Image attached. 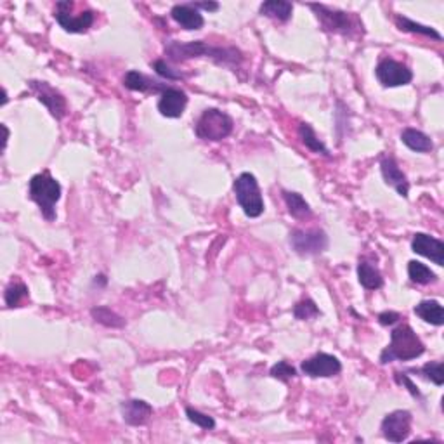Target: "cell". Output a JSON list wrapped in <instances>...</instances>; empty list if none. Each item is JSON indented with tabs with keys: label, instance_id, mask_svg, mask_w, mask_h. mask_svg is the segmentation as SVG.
Instances as JSON below:
<instances>
[{
	"label": "cell",
	"instance_id": "obj_25",
	"mask_svg": "<svg viewBox=\"0 0 444 444\" xmlns=\"http://www.w3.org/2000/svg\"><path fill=\"white\" fill-rule=\"evenodd\" d=\"M299 137H300V141L304 142V146H306L307 150H311L313 153L330 157V151H328V148L320 141V137H318L316 132H314V128L311 127L309 124L299 125Z\"/></svg>",
	"mask_w": 444,
	"mask_h": 444
},
{
	"label": "cell",
	"instance_id": "obj_10",
	"mask_svg": "<svg viewBox=\"0 0 444 444\" xmlns=\"http://www.w3.org/2000/svg\"><path fill=\"white\" fill-rule=\"evenodd\" d=\"M30 89H32V93L35 94L37 99L49 110V113L52 115L56 120H63V118L66 117V99H64L63 94L57 89H54L50 84L40 82V80H32V82H30Z\"/></svg>",
	"mask_w": 444,
	"mask_h": 444
},
{
	"label": "cell",
	"instance_id": "obj_33",
	"mask_svg": "<svg viewBox=\"0 0 444 444\" xmlns=\"http://www.w3.org/2000/svg\"><path fill=\"white\" fill-rule=\"evenodd\" d=\"M151 66H153V70L157 71L158 75L164 77V79H167V80H181V79H184V75L172 70V68L168 66L167 61H165V59H157L155 63H151Z\"/></svg>",
	"mask_w": 444,
	"mask_h": 444
},
{
	"label": "cell",
	"instance_id": "obj_17",
	"mask_svg": "<svg viewBox=\"0 0 444 444\" xmlns=\"http://www.w3.org/2000/svg\"><path fill=\"white\" fill-rule=\"evenodd\" d=\"M171 16L177 25H181V28L193 32V30H200L205 25L202 12L198 9L193 8L191 4H175L171 9Z\"/></svg>",
	"mask_w": 444,
	"mask_h": 444
},
{
	"label": "cell",
	"instance_id": "obj_32",
	"mask_svg": "<svg viewBox=\"0 0 444 444\" xmlns=\"http://www.w3.org/2000/svg\"><path fill=\"white\" fill-rule=\"evenodd\" d=\"M271 377L278 378L281 382H288L291 378L297 377V369L290 365L288 361H278L276 365L271 368Z\"/></svg>",
	"mask_w": 444,
	"mask_h": 444
},
{
	"label": "cell",
	"instance_id": "obj_27",
	"mask_svg": "<svg viewBox=\"0 0 444 444\" xmlns=\"http://www.w3.org/2000/svg\"><path fill=\"white\" fill-rule=\"evenodd\" d=\"M408 276L416 284H429L437 281L436 273L418 260H409L408 262Z\"/></svg>",
	"mask_w": 444,
	"mask_h": 444
},
{
	"label": "cell",
	"instance_id": "obj_2",
	"mask_svg": "<svg viewBox=\"0 0 444 444\" xmlns=\"http://www.w3.org/2000/svg\"><path fill=\"white\" fill-rule=\"evenodd\" d=\"M425 352V344L420 340L409 325H399L391 334V344L382 351L380 363L387 365L392 361H413Z\"/></svg>",
	"mask_w": 444,
	"mask_h": 444
},
{
	"label": "cell",
	"instance_id": "obj_22",
	"mask_svg": "<svg viewBox=\"0 0 444 444\" xmlns=\"http://www.w3.org/2000/svg\"><path fill=\"white\" fill-rule=\"evenodd\" d=\"M291 12H293V4L287 0H266L264 4H260V15L281 23L288 21L291 18Z\"/></svg>",
	"mask_w": 444,
	"mask_h": 444
},
{
	"label": "cell",
	"instance_id": "obj_35",
	"mask_svg": "<svg viewBox=\"0 0 444 444\" xmlns=\"http://www.w3.org/2000/svg\"><path fill=\"white\" fill-rule=\"evenodd\" d=\"M399 320H401V316H399V313H394V311H385V313L378 314V323L382 327H392Z\"/></svg>",
	"mask_w": 444,
	"mask_h": 444
},
{
	"label": "cell",
	"instance_id": "obj_11",
	"mask_svg": "<svg viewBox=\"0 0 444 444\" xmlns=\"http://www.w3.org/2000/svg\"><path fill=\"white\" fill-rule=\"evenodd\" d=\"M302 374L311 378H330L342 371V363L337 356L327 354V352H318L313 358L306 359L300 365Z\"/></svg>",
	"mask_w": 444,
	"mask_h": 444
},
{
	"label": "cell",
	"instance_id": "obj_15",
	"mask_svg": "<svg viewBox=\"0 0 444 444\" xmlns=\"http://www.w3.org/2000/svg\"><path fill=\"white\" fill-rule=\"evenodd\" d=\"M380 171H382V177H384V181L387 182L389 186H392V188L398 191L399 196L408 198L409 182L408 179H406L405 172L399 168L398 162L391 157H384L380 160Z\"/></svg>",
	"mask_w": 444,
	"mask_h": 444
},
{
	"label": "cell",
	"instance_id": "obj_6",
	"mask_svg": "<svg viewBox=\"0 0 444 444\" xmlns=\"http://www.w3.org/2000/svg\"><path fill=\"white\" fill-rule=\"evenodd\" d=\"M235 124L233 118L217 108H209L200 115L195 125V134L203 141H222L231 135Z\"/></svg>",
	"mask_w": 444,
	"mask_h": 444
},
{
	"label": "cell",
	"instance_id": "obj_7",
	"mask_svg": "<svg viewBox=\"0 0 444 444\" xmlns=\"http://www.w3.org/2000/svg\"><path fill=\"white\" fill-rule=\"evenodd\" d=\"M290 247L302 257L318 255L328 249V236L323 229H293L290 233Z\"/></svg>",
	"mask_w": 444,
	"mask_h": 444
},
{
	"label": "cell",
	"instance_id": "obj_16",
	"mask_svg": "<svg viewBox=\"0 0 444 444\" xmlns=\"http://www.w3.org/2000/svg\"><path fill=\"white\" fill-rule=\"evenodd\" d=\"M56 21L59 23L61 28L68 33H86L90 26L94 25L96 15L93 11H84L80 15L73 16L70 11H56L54 15Z\"/></svg>",
	"mask_w": 444,
	"mask_h": 444
},
{
	"label": "cell",
	"instance_id": "obj_5",
	"mask_svg": "<svg viewBox=\"0 0 444 444\" xmlns=\"http://www.w3.org/2000/svg\"><path fill=\"white\" fill-rule=\"evenodd\" d=\"M233 191H235L236 202L242 206L243 213L250 219L260 217L264 212V198L260 193L259 182H257L255 175L250 172H243L236 177L235 184H233Z\"/></svg>",
	"mask_w": 444,
	"mask_h": 444
},
{
	"label": "cell",
	"instance_id": "obj_19",
	"mask_svg": "<svg viewBox=\"0 0 444 444\" xmlns=\"http://www.w3.org/2000/svg\"><path fill=\"white\" fill-rule=\"evenodd\" d=\"M413 313L423 320L425 323L434 325V327H443L444 325V311L441 302L437 300H422L415 306Z\"/></svg>",
	"mask_w": 444,
	"mask_h": 444
},
{
	"label": "cell",
	"instance_id": "obj_36",
	"mask_svg": "<svg viewBox=\"0 0 444 444\" xmlns=\"http://www.w3.org/2000/svg\"><path fill=\"white\" fill-rule=\"evenodd\" d=\"M191 6L195 9H203V11H217L219 4L217 2H191Z\"/></svg>",
	"mask_w": 444,
	"mask_h": 444
},
{
	"label": "cell",
	"instance_id": "obj_24",
	"mask_svg": "<svg viewBox=\"0 0 444 444\" xmlns=\"http://www.w3.org/2000/svg\"><path fill=\"white\" fill-rule=\"evenodd\" d=\"M394 23H396V26H398V28L401 30V32H406V33H418V35L429 37V39L443 40V37H441L439 32H436V30L430 28V26L420 25V23L412 21V19L406 18V16L398 15V16H396V18H394Z\"/></svg>",
	"mask_w": 444,
	"mask_h": 444
},
{
	"label": "cell",
	"instance_id": "obj_18",
	"mask_svg": "<svg viewBox=\"0 0 444 444\" xmlns=\"http://www.w3.org/2000/svg\"><path fill=\"white\" fill-rule=\"evenodd\" d=\"M124 86L128 90H135V93H164L167 89L165 84L155 82L150 77L142 75L137 70H131L125 73L124 77Z\"/></svg>",
	"mask_w": 444,
	"mask_h": 444
},
{
	"label": "cell",
	"instance_id": "obj_1",
	"mask_svg": "<svg viewBox=\"0 0 444 444\" xmlns=\"http://www.w3.org/2000/svg\"><path fill=\"white\" fill-rule=\"evenodd\" d=\"M165 54L174 63H182V61L200 56L212 57L217 64H224V66H238L243 61V54L235 47H224V49L222 47H210L203 40H193V42L171 40L165 46Z\"/></svg>",
	"mask_w": 444,
	"mask_h": 444
},
{
	"label": "cell",
	"instance_id": "obj_3",
	"mask_svg": "<svg viewBox=\"0 0 444 444\" xmlns=\"http://www.w3.org/2000/svg\"><path fill=\"white\" fill-rule=\"evenodd\" d=\"M61 184L49 174V172H40L30 179L28 195L32 202L39 205L42 217L46 220L56 219V203L61 198Z\"/></svg>",
	"mask_w": 444,
	"mask_h": 444
},
{
	"label": "cell",
	"instance_id": "obj_38",
	"mask_svg": "<svg viewBox=\"0 0 444 444\" xmlns=\"http://www.w3.org/2000/svg\"><path fill=\"white\" fill-rule=\"evenodd\" d=\"M2 96H4V99H2V106H4V104H8V99H9V97H8V90H2Z\"/></svg>",
	"mask_w": 444,
	"mask_h": 444
},
{
	"label": "cell",
	"instance_id": "obj_34",
	"mask_svg": "<svg viewBox=\"0 0 444 444\" xmlns=\"http://www.w3.org/2000/svg\"><path fill=\"white\" fill-rule=\"evenodd\" d=\"M394 380L398 382L399 385H403V387L408 389V392L413 396V398L422 399V394H420L418 387H416V385L413 384V380L408 377V375H406V374H399V371H396V374H394Z\"/></svg>",
	"mask_w": 444,
	"mask_h": 444
},
{
	"label": "cell",
	"instance_id": "obj_9",
	"mask_svg": "<svg viewBox=\"0 0 444 444\" xmlns=\"http://www.w3.org/2000/svg\"><path fill=\"white\" fill-rule=\"evenodd\" d=\"M412 423L413 416L408 409H396L382 420V436L391 443H403L412 434Z\"/></svg>",
	"mask_w": 444,
	"mask_h": 444
},
{
	"label": "cell",
	"instance_id": "obj_37",
	"mask_svg": "<svg viewBox=\"0 0 444 444\" xmlns=\"http://www.w3.org/2000/svg\"><path fill=\"white\" fill-rule=\"evenodd\" d=\"M2 131H4V150H6V146H8V139H9V128L6 127V125H2Z\"/></svg>",
	"mask_w": 444,
	"mask_h": 444
},
{
	"label": "cell",
	"instance_id": "obj_13",
	"mask_svg": "<svg viewBox=\"0 0 444 444\" xmlns=\"http://www.w3.org/2000/svg\"><path fill=\"white\" fill-rule=\"evenodd\" d=\"M186 106H188V96L184 90L175 89V87H167L158 99V111L165 118L182 117Z\"/></svg>",
	"mask_w": 444,
	"mask_h": 444
},
{
	"label": "cell",
	"instance_id": "obj_30",
	"mask_svg": "<svg viewBox=\"0 0 444 444\" xmlns=\"http://www.w3.org/2000/svg\"><path fill=\"white\" fill-rule=\"evenodd\" d=\"M293 316L299 321H309L320 316V307L316 306L313 299H304L293 306Z\"/></svg>",
	"mask_w": 444,
	"mask_h": 444
},
{
	"label": "cell",
	"instance_id": "obj_31",
	"mask_svg": "<svg viewBox=\"0 0 444 444\" xmlns=\"http://www.w3.org/2000/svg\"><path fill=\"white\" fill-rule=\"evenodd\" d=\"M186 416H188V420L191 423H195V425H198L200 429L203 430H212L215 429V420L212 418L210 415H205V413L198 412V409L195 408H186Z\"/></svg>",
	"mask_w": 444,
	"mask_h": 444
},
{
	"label": "cell",
	"instance_id": "obj_23",
	"mask_svg": "<svg viewBox=\"0 0 444 444\" xmlns=\"http://www.w3.org/2000/svg\"><path fill=\"white\" fill-rule=\"evenodd\" d=\"M283 200L287 203L288 213L295 219H307V217L313 215V210H311L309 203L304 200V196L300 193L295 191H283Z\"/></svg>",
	"mask_w": 444,
	"mask_h": 444
},
{
	"label": "cell",
	"instance_id": "obj_20",
	"mask_svg": "<svg viewBox=\"0 0 444 444\" xmlns=\"http://www.w3.org/2000/svg\"><path fill=\"white\" fill-rule=\"evenodd\" d=\"M358 280L359 284L366 290H378L384 287V278H382L380 271L365 259L359 260L358 264Z\"/></svg>",
	"mask_w": 444,
	"mask_h": 444
},
{
	"label": "cell",
	"instance_id": "obj_21",
	"mask_svg": "<svg viewBox=\"0 0 444 444\" xmlns=\"http://www.w3.org/2000/svg\"><path fill=\"white\" fill-rule=\"evenodd\" d=\"M401 141L403 144H406L409 150L416 151V153H429L434 150L432 139L423 134L422 131H416V128H405L401 132Z\"/></svg>",
	"mask_w": 444,
	"mask_h": 444
},
{
	"label": "cell",
	"instance_id": "obj_26",
	"mask_svg": "<svg viewBox=\"0 0 444 444\" xmlns=\"http://www.w3.org/2000/svg\"><path fill=\"white\" fill-rule=\"evenodd\" d=\"M90 316H93L94 321H97L99 325L106 328H124L125 320L117 314L115 311H111L110 307L106 306H96L90 309Z\"/></svg>",
	"mask_w": 444,
	"mask_h": 444
},
{
	"label": "cell",
	"instance_id": "obj_8",
	"mask_svg": "<svg viewBox=\"0 0 444 444\" xmlns=\"http://www.w3.org/2000/svg\"><path fill=\"white\" fill-rule=\"evenodd\" d=\"M375 75H377V80L384 87L408 86L413 80V71L409 70L406 64L399 63V61L396 59H391V57H384V59L377 64Z\"/></svg>",
	"mask_w": 444,
	"mask_h": 444
},
{
	"label": "cell",
	"instance_id": "obj_4",
	"mask_svg": "<svg viewBox=\"0 0 444 444\" xmlns=\"http://www.w3.org/2000/svg\"><path fill=\"white\" fill-rule=\"evenodd\" d=\"M309 8L314 11L325 32L344 37H356L363 33V23L352 12L338 11V9L327 8L323 4H311Z\"/></svg>",
	"mask_w": 444,
	"mask_h": 444
},
{
	"label": "cell",
	"instance_id": "obj_28",
	"mask_svg": "<svg viewBox=\"0 0 444 444\" xmlns=\"http://www.w3.org/2000/svg\"><path fill=\"white\" fill-rule=\"evenodd\" d=\"M413 371L422 375L425 380H430L432 384H436L437 387H441L444 384V369L441 361H430L427 365H423L420 369H413Z\"/></svg>",
	"mask_w": 444,
	"mask_h": 444
},
{
	"label": "cell",
	"instance_id": "obj_29",
	"mask_svg": "<svg viewBox=\"0 0 444 444\" xmlns=\"http://www.w3.org/2000/svg\"><path fill=\"white\" fill-rule=\"evenodd\" d=\"M26 297H28V287L25 283H21V281H15V283H11L6 288L4 299L8 307H18Z\"/></svg>",
	"mask_w": 444,
	"mask_h": 444
},
{
	"label": "cell",
	"instance_id": "obj_14",
	"mask_svg": "<svg viewBox=\"0 0 444 444\" xmlns=\"http://www.w3.org/2000/svg\"><path fill=\"white\" fill-rule=\"evenodd\" d=\"M120 412L125 423L139 427L150 422V418L153 416V406L150 403L142 401V399H128V401L122 403Z\"/></svg>",
	"mask_w": 444,
	"mask_h": 444
},
{
	"label": "cell",
	"instance_id": "obj_12",
	"mask_svg": "<svg viewBox=\"0 0 444 444\" xmlns=\"http://www.w3.org/2000/svg\"><path fill=\"white\" fill-rule=\"evenodd\" d=\"M412 250L432 260L436 266H444V243L439 238H434L425 233H415L412 240Z\"/></svg>",
	"mask_w": 444,
	"mask_h": 444
}]
</instances>
